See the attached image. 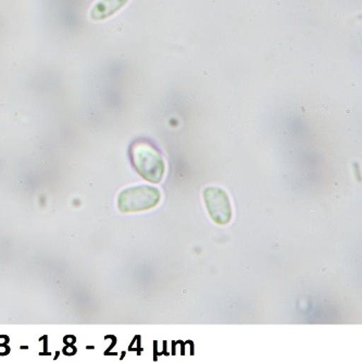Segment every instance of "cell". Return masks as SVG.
Returning <instances> with one entry per match:
<instances>
[{"label":"cell","instance_id":"cell-3","mask_svg":"<svg viewBox=\"0 0 362 362\" xmlns=\"http://www.w3.org/2000/svg\"><path fill=\"white\" fill-rule=\"evenodd\" d=\"M202 195L212 221L219 226H226L232 219V205L226 192L211 186L206 187Z\"/></svg>","mask_w":362,"mask_h":362},{"label":"cell","instance_id":"cell-1","mask_svg":"<svg viewBox=\"0 0 362 362\" xmlns=\"http://www.w3.org/2000/svg\"><path fill=\"white\" fill-rule=\"evenodd\" d=\"M131 159L135 170L151 183H160L165 173V163L160 153L148 143L136 141L131 148Z\"/></svg>","mask_w":362,"mask_h":362},{"label":"cell","instance_id":"cell-2","mask_svg":"<svg viewBox=\"0 0 362 362\" xmlns=\"http://www.w3.org/2000/svg\"><path fill=\"white\" fill-rule=\"evenodd\" d=\"M159 189L149 185L125 188L118 197V208L121 212H137L151 210L160 202Z\"/></svg>","mask_w":362,"mask_h":362},{"label":"cell","instance_id":"cell-4","mask_svg":"<svg viewBox=\"0 0 362 362\" xmlns=\"http://www.w3.org/2000/svg\"><path fill=\"white\" fill-rule=\"evenodd\" d=\"M129 0H97L90 12L93 21H104L113 17L127 6Z\"/></svg>","mask_w":362,"mask_h":362}]
</instances>
